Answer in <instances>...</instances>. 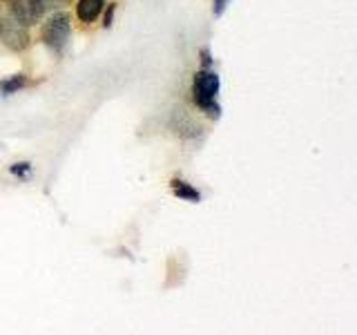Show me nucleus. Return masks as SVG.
<instances>
[{"mask_svg":"<svg viewBox=\"0 0 357 335\" xmlns=\"http://www.w3.org/2000/svg\"><path fill=\"white\" fill-rule=\"evenodd\" d=\"M0 22H3V20H0Z\"/></svg>","mask_w":357,"mask_h":335,"instance_id":"obj_13","label":"nucleus"},{"mask_svg":"<svg viewBox=\"0 0 357 335\" xmlns=\"http://www.w3.org/2000/svg\"><path fill=\"white\" fill-rule=\"evenodd\" d=\"M0 36H3V43L9 50L14 52H22L29 45V31L25 22H20L16 16H9L5 22H0Z\"/></svg>","mask_w":357,"mask_h":335,"instance_id":"obj_3","label":"nucleus"},{"mask_svg":"<svg viewBox=\"0 0 357 335\" xmlns=\"http://www.w3.org/2000/svg\"><path fill=\"white\" fill-rule=\"evenodd\" d=\"M201 59H204V67H210L212 65V56L208 50H201Z\"/></svg>","mask_w":357,"mask_h":335,"instance_id":"obj_12","label":"nucleus"},{"mask_svg":"<svg viewBox=\"0 0 357 335\" xmlns=\"http://www.w3.org/2000/svg\"><path fill=\"white\" fill-rule=\"evenodd\" d=\"M105 0H78L76 5V16L81 22L89 25V22H94L100 14V9H103Z\"/></svg>","mask_w":357,"mask_h":335,"instance_id":"obj_5","label":"nucleus"},{"mask_svg":"<svg viewBox=\"0 0 357 335\" xmlns=\"http://www.w3.org/2000/svg\"><path fill=\"white\" fill-rule=\"evenodd\" d=\"M172 186V193L178 197V199H185V201H192V204H197V201L201 199L199 190H195L190 184L181 181V179H174V181L170 184Z\"/></svg>","mask_w":357,"mask_h":335,"instance_id":"obj_6","label":"nucleus"},{"mask_svg":"<svg viewBox=\"0 0 357 335\" xmlns=\"http://www.w3.org/2000/svg\"><path fill=\"white\" fill-rule=\"evenodd\" d=\"M45 14V7H43V0H14L11 5V16H16L20 22L25 25H33L38 22Z\"/></svg>","mask_w":357,"mask_h":335,"instance_id":"obj_4","label":"nucleus"},{"mask_svg":"<svg viewBox=\"0 0 357 335\" xmlns=\"http://www.w3.org/2000/svg\"><path fill=\"white\" fill-rule=\"evenodd\" d=\"M29 170H31L29 163H16V165H11V174H16V177H27Z\"/></svg>","mask_w":357,"mask_h":335,"instance_id":"obj_8","label":"nucleus"},{"mask_svg":"<svg viewBox=\"0 0 357 335\" xmlns=\"http://www.w3.org/2000/svg\"><path fill=\"white\" fill-rule=\"evenodd\" d=\"M27 85V76L25 74H18V76H11V78H7V81H3L0 83V89H3V94H14L16 89H22Z\"/></svg>","mask_w":357,"mask_h":335,"instance_id":"obj_7","label":"nucleus"},{"mask_svg":"<svg viewBox=\"0 0 357 335\" xmlns=\"http://www.w3.org/2000/svg\"><path fill=\"white\" fill-rule=\"evenodd\" d=\"M70 34H72V18L70 14L63 11V14H54L45 20V25L40 29V38L54 52H63L67 40H70Z\"/></svg>","mask_w":357,"mask_h":335,"instance_id":"obj_2","label":"nucleus"},{"mask_svg":"<svg viewBox=\"0 0 357 335\" xmlns=\"http://www.w3.org/2000/svg\"><path fill=\"white\" fill-rule=\"evenodd\" d=\"M70 0H43V7H45V11L47 9H52V7H61V5H67Z\"/></svg>","mask_w":357,"mask_h":335,"instance_id":"obj_9","label":"nucleus"},{"mask_svg":"<svg viewBox=\"0 0 357 335\" xmlns=\"http://www.w3.org/2000/svg\"><path fill=\"white\" fill-rule=\"evenodd\" d=\"M114 5H109V9H107V14H105V22H103V25L105 27H112V20H114Z\"/></svg>","mask_w":357,"mask_h":335,"instance_id":"obj_11","label":"nucleus"},{"mask_svg":"<svg viewBox=\"0 0 357 335\" xmlns=\"http://www.w3.org/2000/svg\"><path fill=\"white\" fill-rule=\"evenodd\" d=\"M226 5H228V0H215V16H221L223 14V9H226Z\"/></svg>","mask_w":357,"mask_h":335,"instance_id":"obj_10","label":"nucleus"},{"mask_svg":"<svg viewBox=\"0 0 357 335\" xmlns=\"http://www.w3.org/2000/svg\"><path fill=\"white\" fill-rule=\"evenodd\" d=\"M219 76L217 72L208 70L204 67L201 72L195 74V81H192V98L195 103L206 112L208 117L212 119H219V112L221 107L217 105V94H219Z\"/></svg>","mask_w":357,"mask_h":335,"instance_id":"obj_1","label":"nucleus"}]
</instances>
